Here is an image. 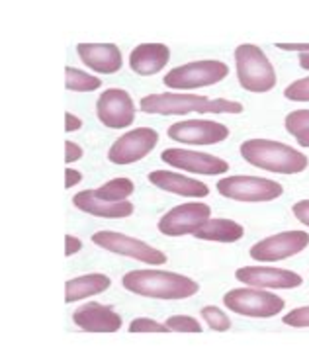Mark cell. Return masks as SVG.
<instances>
[{"label":"cell","mask_w":309,"mask_h":348,"mask_svg":"<svg viewBox=\"0 0 309 348\" xmlns=\"http://www.w3.org/2000/svg\"><path fill=\"white\" fill-rule=\"evenodd\" d=\"M300 65H302V69L309 70V51L308 53H300Z\"/></svg>","instance_id":"37"},{"label":"cell","mask_w":309,"mask_h":348,"mask_svg":"<svg viewBox=\"0 0 309 348\" xmlns=\"http://www.w3.org/2000/svg\"><path fill=\"white\" fill-rule=\"evenodd\" d=\"M284 96L294 102H309V76L292 82L284 90Z\"/></svg>","instance_id":"28"},{"label":"cell","mask_w":309,"mask_h":348,"mask_svg":"<svg viewBox=\"0 0 309 348\" xmlns=\"http://www.w3.org/2000/svg\"><path fill=\"white\" fill-rule=\"evenodd\" d=\"M221 196L239 202H270L282 196V186L257 176H227L217 182Z\"/></svg>","instance_id":"7"},{"label":"cell","mask_w":309,"mask_h":348,"mask_svg":"<svg viewBox=\"0 0 309 348\" xmlns=\"http://www.w3.org/2000/svg\"><path fill=\"white\" fill-rule=\"evenodd\" d=\"M227 65L221 61H196L176 67L165 76V84L174 90H192L202 86H212L227 76Z\"/></svg>","instance_id":"5"},{"label":"cell","mask_w":309,"mask_h":348,"mask_svg":"<svg viewBox=\"0 0 309 348\" xmlns=\"http://www.w3.org/2000/svg\"><path fill=\"white\" fill-rule=\"evenodd\" d=\"M286 129L302 147H309V110H296L286 116Z\"/></svg>","instance_id":"25"},{"label":"cell","mask_w":309,"mask_h":348,"mask_svg":"<svg viewBox=\"0 0 309 348\" xmlns=\"http://www.w3.org/2000/svg\"><path fill=\"white\" fill-rule=\"evenodd\" d=\"M127 292L137 296L157 298V300H182L190 298L198 292V284L194 280L161 270H135L127 272L121 280Z\"/></svg>","instance_id":"2"},{"label":"cell","mask_w":309,"mask_h":348,"mask_svg":"<svg viewBox=\"0 0 309 348\" xmlns=\"http://www.w3.org/2000/svg\"><path fill=\"white\" fill-rule=\"evenodd\" d=\"M278 49L284 51H300V53H308L309 43H278Z\"/></svg>","instance_id":"36"},{"label":"cell","mask_w":309,"mask_h":348,"mask_svg":"<svg viewBox=\"0 0 309 348\" xmlns=\"http://www.w3.org/2000/svg\"><path fill=\"white\" fill-rule=\"evenodd\" d=\"M65 176H67V180H65V186L67 188H72L74 184H78L80 182V172H76V170H72V168H67L65 170Z\"/></svg>","instance_id":"35"},{"label":"cell","mask_w":309,"mask_h":348,"mask_svg":"<svg viewBox=\"0 0 309 348\" xmlns=\"http://www.w3.org/2000/svg\"><path fill=\"white\" fill-rule=\"evenodd\" d=\"M96 114L106 127H127L135 119V106L125 90L110 88L98 98Z\"/></svg>","instance_id":"13"},{"label":"cell","mask_w":309,"mask_h":348,"mask_svg":"<svg viewBox=\"0 0 309 348\" xmlns=\"http://www.w3.org/2000/svg\"><path fill=\"white\" fill-rule=\"evenodd\" d=\"M108 288H110V278L104 274H88V276L72 278L65 284V302H78L82 298L102 294Z\"/></svg>","instance_id":"21"},{"label":"cell","mask_w":309,"mask_h":348,"mask_svg":"<svg viewBox=\"0 0 309 348\" xmlns=\"http://www.w3.org/2000/svg\"><path fill=\"white\" fill-rule=\"evenodd\" d=\"M141 110L145 114H163V116H178V114H241L243 106L225 98L210 100L206 96L196 94H151L141 100Z\"/></svg>","instance_id":"1"},{"label":"cell","mask_w":309,"mask_h":348,"mask_svg":"<svg viewBox=\"0 0 309 348\" xmlns=\"http://www.w3.org/2000/svg\"><path fill=\"white\" fill-rule=\"evenodd\" d=\"M159 141V135L151 127H139L121 135L110 149L108 159L114 164H129L149 155Z\"/></svg>","instance_id":"11"},{"label":"cell","mask_w":309,"mask_h":348,"mask_svg":"<svg viewBox=\"0 0 309 348\" xmlns=\"http://www.w3.org/2000/svg\"><path fill=\"white\" fill-rule=\"evenodd\" d=\"M239 282L255 288H272V290H290L302 286V276L282 270V268H270V266H245L235 272Z\"/></svg>","instance_id":"14"},{"label":"cell","mask_w":309,"mask_h":348,"mask_svg":"<svg viewBox=\"0 0 309 348\" xmlns=\"http://www.w3.org/2000/svg\"><path fill=\"white\" fill-rule=\"evenodd\" d=\"M72 321L88 333H114L121 327V317L114 313L112 307L94 302L80 305L74 311Z\"/></svg>","instance_id":"16"},{"label":"cell","mask_w":309,"mask_h":348,"mask_svg":"<svg viewBox=\"0 0 309 348\" xmlns=\"http://www.w3.org/2000/svg\"><path fill=\"white\" fill-rule=\"evenodd\" d=\"M165 325L170 331H174V333H202V325L196 319L188 317V315H174V317L168 319Z\"/></svg>","instance_id":"27"},{"label":"cell","mask_w":309,"mask_h":348,"mask_svg":"<svg viewBox=\"0 0 309 348\" xmlns=\"http://www.w3.org/2000/svg\"><path fill=\"white\" fill-rule=\"evenodd\" d=\"M82 247V243L72 237V235H65V256H72L74 253H78Z\"/></svg>","instance_id":"33"},{"label":"cell","mask_w":309,"mask_h":348,"mask_svg":"<svg viewBox=\"0 0 309 348\" xmlns=\"http://www.w3.org/2000/svg\"><path fill=\"white\" fill-rule=\"evenodd\" d=\"M161 159L170 166H176L180 170L198 172V174H223L227 172V163L208 153H198L188 149H167L163 151Z\"/></svg>","instance_id":"15"},{"label":"cell","mask_w":309,"mask_h":348,"mask_svg":"<svg viewBox=\"0 0 309 348\" xmlns=\"http://www.w3.org/2000/svg\"><path fill=\"white\" fill-rule=\"evenodd\" d=\"M309 245V235L304 231H286L272 235L257 243L251 249V256L259 262H276L284 260L288 256H294L302 253Z\"/></svg>","instance_id":"10"},{"label":"cell","mask_w":309,"mask_h":348,"mask_svg":"<svg viewBox=\"0 0 309 348\" xmlns=\"http://www.w3.org/2000/svg\"><path fill=\"white\" fill-rule=\"evenodd\" d=\"M80 157H82V149L72 141H65V163L78 161Z\"/></svg>","instance_id":"32"},{"label":"cell","mask_w":309,"mask_h":348,"mask_svg":"<svg viewBox=\"0 0 309 348\" xmlns=\"http://www.w3.org/2000/svg\"><path fill=\"white\" fill-rule=\"evenodd\" d=\"M239 82L245 90L268 92L276 86V70L261 47L245 43L235 51Z\"/></svg>","instance_id":"4"},{"label":"cell","mask_w":309,"mask_h":348,"mask_svg":"<svg viewBox=\"0 0 309 348\" xmlns=\"http://www.w3.org/2000/svg\"><path fill=\"white\" fill-rule=\"evenodd\" d=\"M80 125H82V121L76 116H72L71 112L65 114V131H76V129H80Z\"/></svg>","instance_id":"34"},{"label":"cell","mask_w":309,"mask_h":348,"mask_svg":"<svg viewBox=\"0 0 309 348\" xmlns=\"http://www.w3.org/2000/svg\"><path fill=\"white\" fill-rule=\"evenodd\" d=\"M170 329L167 325H161L151 319H135L129 325V333H168Z\"/></svg>","instance_id":"29"},{"label":"cell","mask_w":309,"mask_h":348,"mask_svg":"<svg viewBox=\"0 0 309 348\" xmlns=\"http://www.w3.org/2000/svg\"><path fill=\"white\" fill-rule=\"evenodd\" d=\"M76 51L82 63L96 72L112 74L121 69V53L114 43H78Z\"/></svg>","instance_id":"17"},{"label":"cell","mask_w":309,"mask_h":348,"mask_svg":"<svg viewBox=\"0 0 309 348\" xmlns=\"http://www.w3.org/2000/svg\"><path fill=\"white\" fill-rule=\"evenodd\" d=\"M202 317L206 319V323L212 327L214 331H227L231 327V321L229 317L219 309V307H204L202 309Z\"/></svg>","instance_id":"26"},{"label":"cell","mask_w":309,"mask_h":348,"mask_svg":"<svg viewBox=\"0 0 309 348\" xmlns=\"http://www.w3.org/2000/svg\"><path fill=\"white\" fill-rule=\"evenodd\" d=\"M65 86H67V90H74V92H92L102 86V82L98 76H92L84 70L67 67L65 69Z\"/></svg>","instance_id":"24"},{"label":"cell","mask_w":309,"mask_h":348,"mask_svg":"<svg viewBox=\"0 0 309 348\" xmlns=\"http://www.w3.org/2000/svg\"><path fill=\"white\" fill-rule=\"evenodd\" d=\"M96 198L110 202V204H118V202H125V198H129L133 194V182L129 178H116L110 180L104 186H100L94 190Z\"/></svg>","instance_id":"23"},{"label":"cell","mask_w":309,"mask_h":348,"mask_svg":"<svg viewBox=\"0 0 309 348\" xmlns=\"http://www.w3.org/2000/svg\"><path fill=\"white\" fill-rule=\"evenodd\" d=\"M74 206L86 213H92L98 217H127L133 213V206L125 200V202H118V204H110V202H104L100 198H96L94 190H82L78 192L74 198H72Z\"/></svg>","instance_id":"20"},{"label":"cell","mask_w":309,"mask_h":348,"mask_svg":"<svg viewBox=\"0 0 309 348\" xmlns=\"http://www.w3.org/2000/svg\"><path fill=\"white\" fill-rule=\"evenodd\" d=\"M92 241L98 247H102L110 253L129 256V258L141 260V262H147V264H165L167 262V256L161 251L153 249L151 245L143 243L139 239H133V237H127V235H121V233L98 231L92 235Z\"/></svg>","instance_id":"8"},{"label":"cell","mask_w":309,"mask_h":348,"mask_svg":"<svg viewBox=\"0 0 309 348\" xmlns=\"http://www.w3.org/2000/svg\"><path fill=\"white\" fill-rule=\"evenodd\" d=\"M294 215H296L304 225H308L309 227V200L298 202V204L294 206Z\"/></svg>","instance_id":"31"},{"label":"cell","mask_w":309,"mask_h":348,"mask_svg":"<svg viewBox=\"0 0 309 348\" xmlns=\"http://www.w3.org/2000/svg\"><path fill=\"white\" fill-rule=\"evenodd\" d=\"M149 180L157 188L167 190L178 196H186V198H204L208 196V186L200 180H194L188 176L176 174V172H168V170H155L149 174Z\"/></svg>","instance_id":"19"},{"label":"cell","mask_w":309,"mask_h":348,"mask_svg":"<svg viewBox=\"0 0 309 348\" xmlns=\"http://www.w3.org/2000/svg\"><path fill=\"white\" fill-rule=\"evenodd\" d=\"M223 303L239 315L247 317H272L284 309V300L276 294L262 292L259 288H241L231 290L223 296Z\"/></svg>","instance_id":"6"},{"label":"cell","mask_w":309,"mask_h":348,"mask_svg":"<svg viewBox=\"0 0 309 348\" xmlns=\"http://www.w3.org/2000/svg\"><path fill=\"white\" fill-rule=\"evenodd\" d=\"M212 209L206 204H182L172 208L168 213H165L159 221V231L168 235V237H180V235H194L204 223L210 221Z\"/></svg>","instance_id":"9"},{"label":"cell","mask_w":309,"mask_h":348,"mask_svg":"<svg viewBox=\"0 0 309 348\" xmlns=\"http://www.w3.org/2000/svg\"><path fill=\"white\" fill-rule=\"evenodd\" d=\"M241 155L247 163L270 172L296 174L308 168V157L284 143L268 139H249L241 145Z\"/></svg>","instance_id":"3"},{"label":"cell","mask_w":309,"mask_h":348,"mask_svg":"<svg viewBox=\"0 0 309 348\" xmlns=\"http://www.w3.org/2000/svg\"><path fill=\"white\" fill-rule=\"evenodd\" d=\"M229 129L223 123L210 121V119H186L172 123L168 129V137L178 143L188 145H214L227 139Z\"/></svg>","instance_id":"12"},{"label":"cell","mask_w":309,"mask_h":348,"mask_svg":"<svg viewBox=\"0 0 309 348\" xmlns=\"http://www.w3.org/2000/svg\"><path fill=\"white\" fill-rule=\"evenodd\" d=\"M196 239L204 241H219V243H235L243 237V227L231 219H210L194 233Z\"/></svg>","instance_id":"22"},{"label":"cell","mask_w":309,"mask_h":348,"mask_svg":"<svg viewBox=\"0 0 309 348\" xmlns=\"http://www.w3.org/2000/svg\"><path fill=\"white\" fill-rule=\"evenodd\" d=\"M170 59V51L163 43H141L129 55V67L137 74H155L163 69Z\"/></svg>","instance_id":"18"},{"label":"cell","mask_w":309,"mask_h":348,"mask_svg":"<svg viewBox=\"0 0 309 348\" xmlns=\"http://www.w3.org/2000/svg\"><path fill=\"white\" fill-rule=\"evenodd\" d=\"M286 325L292 327H309V307H298L284 317Z\"/></svg>","instance_id":"30"}]
</instances>
